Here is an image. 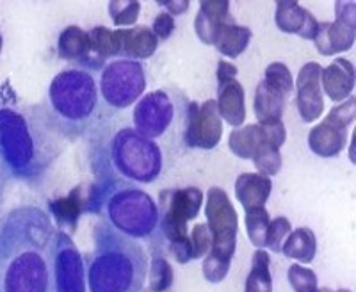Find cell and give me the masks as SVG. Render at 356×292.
<instances>
[{
    "instance_id": "obj_1",
    "label": "cell",
    "mask_w": 356,
    "mask_h": 292,
    "mask_svg": "<svg viewBox=\"0 0 356 292\" xmlns=\"http://www.w3.org/2000/svg\"><path fill=\"white\" fill-rule=\"evenodd\" d=\"M56 228L34 205L13 209L0 223V292H54Z\"/></svg>"
},
{
    "instance_id": "obj_2",
    "label": "cell",
    "mask_w": 356,
    "mask_h": 292,
    "mask_svg": "<svg viewBox=\"0 0 356 292\" xmlns=\"http://www.w3.org/2000/svg\"><path fill=\"white\" fill-rule=\"evenodd\" d=\"M47 106H0V168L6 177L34 182L65 148Z\"/></svg>"
},
{
    "instance_id": "obj_3",
    "label": "cell",
    "mask_w": 356,
    "mask_h": 292,
    "mask_svg": "<svg viewBox=\"0 0 356 292\" xmlns=\"http://www.w3.org/2000/svg\"><path fill=\"white\" fill-rule=\"evenodd\" d=\"M148 255L136 239L123 236L109 221L95 230V252L86 271L89 292H141L148 275Z\"/></svg>"
},
{
    "instance_id": "obj_4",
    "label": "cell",
    "mask_w": 356,
    "mask_h": 292,
    "mask_svg": "<svg viewBox=\"0 0 356 292\" xmlns=\"http://www.w3.org/2000/svg\"><path fill=\"white\" fill-rule=\"evenodd\" d=\"M100 86L95 70L70 66L52 79L49 113L65 139L82 138L102 118Z\"/></svg>"
},
{
    "instance_id": "obj_5",
    "label": "cell",
    "mask_w": 356,
    "mask_h": 292,
    "mask_svg": "<svg viewBox=\"0 0 356 292\" xmlns=\"http://www.w3.org/2000/svg\"><path fill=\"white\" fill-rule=\"evenodd\" d=\"M193 102L177 88H161L143 95L132 114V129L157 143L162 150L186 148Z\"/></svg>"
},
{
    "instance_id": "obj_6",
    "label": "cell",
    "mask_w": 356,
    "mask_h": 292,
    "mask_svg": "<svg viewBox=\"0 0 356 292\" xmlns=\"http://www.w3.org/2000/svg\"><path fill=\"white\" fill-rule=\"evenodd\" d=\"M109 159L114 170L130 182L152 184L164 170L161 146L136 132L132 127L120 129L113 136Z\"/></svg>"
},
{
    "instance_id": "obj_7",
    "label": "cell",
    "mask_w": 356,
    "mask_h": 292,
    "mask_svg": "<svg viewBox=\"0 0 356 292\" xmlns=\"http://www.w3.org/2000/svg\"><path fill=\"white\" fill-rule=\"evenodd\" d=\"M107 221L130 239H148L159 230V207L143 189L125 187L109 196L106 203Z\"/></svg>"
},
{
    "instance_id": "obj_8",
    "label": "cell",
    "mask_w": 356,
    "mask_h": 292,
    "mask_svg": "<svg viewBox=\"0 0 356 292\" xmlns=\"http://www.w3.org/2000/svg\"><path fill=\"white\" fill-rule=\"evenodd\" d=\"M104 106L123 111L141 100L146 90L145 66L132 59H113L104 65L98 79Z\"/></svg>"
},
{
    "instance_id": "obj_9",
    "label": "cell",
    "mask_w": 356,
    "mask_h": 292,
    "mask_svg": "<svg viewBox=\"0 0 356 292\" xmlns=\"http://www.w3.org/2000/svg\"><path fill=\"white\" fill-rule=\"evenodd\" d=\"M207 227L211 232V250L209 255L218 259L230 260L237 248V230H239V216L232 205L227 191L221 187H211L207 193Z\"/></svg>"
},
{
    "instance_id": "obj_10",
    "label": "cell",
    "mask_w": 356,
    "mask_h": 292,
    "mask_svg": "<svg viewBox=\"0 0 356 292\" xmlns=\"http://www.w3.org/2000/svg\"><path fill=\"white\" fill-rule=\"evenodd\" d=\"M203 203V193L196 187L166 189L159 196V228L168 243L186 239L187 223L198 218Z\"/></svg>"
},
{
    "instance_id": "obj_11",
    "label": "cell",
    "mask_w": 356,
    "mask_h": 292,
    "mask_svg": "<svg viewBox=\"0 0 356 292\" xmlns=\"http://www.w3.org/2000/svg\"><path fill=\"white\" fill-rule=\"evenodd\" d=\"M54 292H86V266L79 248L63 230L56 232L52 246Z\"/></svg>"
},
{
    "instance_id": "obj_12",
    "label": "cell",
    "mask_w": 356,
    "mask_h": 292,
    "mask_svg": "<svg viewBox=\"0 0 356 292\" xmlns=\"http://www.w3.org/2000/svg\"><path fill=\"white\" fill-rule=\"evenodd\" d=\"M337 20L333 24H321L316 34V47L323 56L346 52L355 43L356 34V4L335 2Z\"/></svg>"
},
{
    "instance_id": "obj_13",
    "label": "cell",
    "mask_w": 356,
    "mask_h": 292,
    "mask_svg": "<svg viewBox=\"0 0 356 292\" xmlns=\"http://www.w3.org/2000/svg\"><path fill=\"white\" fill-rule=\"evenodd\" d=\"M221 136L222 120L218 113L216 100H207L202 106L193 102L186 134V148L214 150L221 141Z\"/></svg>"
},
{
    "instance_id": "obj_14",
    "label": "cell",
    "mask_w": 356,
    "mask_h": 292,
    "mask_svg": "<svg viewBox=\"0 0 356 292\" xmlns=\"http://www.w3.org/2000/svg\"><path fill=\"white\" fill-rule=\"evenodd\" d=\"M323 66L319 63H307L298 73L296 90H298V113L305 123H314L321 118L324 111V97L321 88Z\"/></svg>"
},
{
    "instance_id": "obj_15",
    "label": "cell",
    "mask_w": 356,
    "mask_h": 292,
    "mask_svg": "<svg viewBox=\"0 0 356 292\" xmlns=\"http://www.w3.org/2000/svg\"><path fill=\"white\" fill-rule=\"evenodd\" d=\"M57 52H59L61 59L75 63V66H86V68H91L95 72H100L104 68V63L98 61L91 52L89 34L84 33L77 25L66 27L63 31L61 36H59V43H57Z\"/></svg>"
},
{
    "instance_id": "obj_16",
    "label": "cell",
    "mask_w": 356,
    "mask_h": 292,
    "mask_svg": "<svg viewBox=\"0 0 356 292\" xmlns=\"http://www.w3.org/2000/svg\"><path fill=\"white\" fill-rule=\"evenodd\" d=\"M275 20L282 33L298 34L305 40H316L319 22L310 11L301 8L298 2H291V0L278 2Z\"/></svg>"
},
{
    "instance_id": "obj_17",
    "label": "cell",
    "mask_w": 356,
    "mask_h": 292,
    "mask_svg": "<svg viewBox=\"0 0 356 292\" xmlns=\"http://www.w3.org/2000/svg\"><path fill=\"white\" fill-rule=\"evenodd\" d=\"M321 88L330 100L344 102L353 97L355 90V66L348 59H335L321 73Z\"/></svg>"
},
{
    "instance_id": "obj_18",
    "label": "cell",
    "mask_w": 356,
    "mask_h": 292,
    "mask_svg": "<svg viewBox=\"0 0 356 292\" xmlns=\"http://www.w3.org/2000/svg\"><path fill=\"white\" fill-rule=\"evenodd\" d=\"M271 191V179L260 173H243L235 180V196L246 212L266 207Z\"/></svg>"
},
{
    "instance_id": "obj_19",
    "label": "cell",
    "mask_w": 356,
    "mask_h": 292,
    "mask_svg": "<svg viewBox=\"0 0 356 292\" xmlns=\"http://www.w3.org/2000/svg\"><path fill=\"white\" fill-rule=\"evenodd\" d=\"M234 22L230 17V2L228 0H203L195 20V31L200 41L212 45L214 34L219 25Z\"/></svg>"
},
{
    "instance_id": "obj_20",
    "label": "cell",
    "mask_w": 356,
    "mask_h": 292,
    "mask_svg": "<svg viewBox=\"0 0 356 292\" xmlns=\"http://www.w3.org/2000/svg\"><path fill=\"white\" fill-rule=\"evenodd\" d=\"M218 113L221 120L232 127H243L246 120V102H244V88L237 79L218 84Z\"/></svg>"
},
{
    "instance_id": "obj_21",
    "label": "cell",
    "mask_w": 356,
    "mask_h": 292,
    "mask_svg": "<svg viewBox=\"0 0 356 292\" xmlns=\"http://www.w3.org/2000/svg\"><path fill=\"white\" fill-rule=\"evenodd\" d=\"M348 141V129L324 120L316 125L308 134V146L319 157H335L344 150Z\"/></svg>"
},
{
    "instance_id": "obj_22",
    "label": "cell",
    "mask_w": 356,
    "mask_h": 292,
    "mask_svg": "<svg viewBox=\"0 0 356 292\" xmlns=\"http://www.w3.org/2000/svg\"><path fill=\"white\" fill-rule=\"evenodd\" d=\"M289 95L282 91L276 86L262 81L255 90V100H253V111L259 120L262 122H282L285 104H287Z\"/></svg>"
},
{
    "instance_id": "obj_23",
    "label": "cell",
    "mask_w": 356,
    "mask_h": 292,
    "mask_svg": "<svg viewBox=\"0 0 356 292\" xmlns=\"http://www.w3.org/2000/svg\"><path fill=\"white\" fill-rule=\"evenodd\" d=\"M122 38V56L123 59H148L155 54L159 47V40L148 27H130L120 31Z\"/></svg>"
},
{
    "instance_id": "obj_24",
    "label": "cell",
    "mask_w": 356,
    "mask_h": 292,
    "mask_svg": "<svg viewBox=\"0 0 356 292\" xmlns=\"http://www.w3.org/2000/svg\"><path fill=\"white\" fill-rule=\"evenodd\" d=\"M250 40V29L244 27V25H237L235 22H228V24L219 25L214 34V40H212V45L228 59H235L248 49Z\"/></svg>"
},
{
    "instance_id": "obj_25",
    "label": "cell",
    "mask_w": 356,
    "mask_h": 292,
    "mask_svg": "<svg viewBox=\"0 0 356 292\" xmlns=\"http://www.w3.org/2000/svg\"><path fill=\"white\" fill-rule=\"evenodd\" d=\"M282 253L287 259L298 260L300 264H310L312 260L316 259L317 253L316 234L307 227L296 228L285 239L284 246H282Z\"/></svg>"
},
{
    "instance_id": "obj_26",
    "label": "cell",
    "mask_w": 356,
    "mask_h": 292,
    "mask_svg": "<svg viewBox=\"0 0 356 292\" xmlns=\"http://www.w3.org/2000/svg\"><path fill=\"white\" fill-rule=\"evenodd\" d=\"M50 212L59 227L68 232L75 230L79 218L84 212V195L81 193V187L73 189L65 198H57L56 202L50 203Z\"/></svg>"
},
{
    "instance_id": "obj_27",
    "label": "cell",
    "mask_w": 356,
    "mask_h": 292,
    "mask_svg": "<svg viewBox=\"0 0 356 292\" xmlns=\"http://www.w3.org/2000/svg\"><path fill=\"white\" fill-rule=\"evenodd\" d=\"M262 145H267V143L264 141L259 123L239 127L228 138V146H230L232 154L241 159H246V161H251Z\"/></svg>"
},
{
    "instance_id": "obj_28",
    "label": "cell",
    "mask_w": 356,
    "mask_h": 292,
    "mask_svg": "<svg viewBox=\"0 0 356 292\" xmlns=\"http://www.w3.org/2000/svg\"><path fill=\"white\" fill-rule=\"evenodd\" d=\"M269 253L266 250H257L251 257V271L246 278L244 292H273V278L269 269Z\"/></svg>"
},
{
    "instance_id": "obj_29",
    "label": "cell",
    "mask_w": 356,
    "mask_h": 292,
    "mask_svg": "<svg viewBox=\"0 0 356 292\" xmlns=\"http://www.w3.org/2000/svg\"><path fill=\"white\" fill-rule=\"evenodd\" d=\"M88 34L89 41H91V52L104 65H106V59L118 56V54L122 52L120 31H111L107 27H95Z\"/></svg>"
},
{
    "instance_id": "obj_30",
    "label": "cell",
    "mask_w": 356,
    "mask_h": 292,
    "mask_svg": "<svg viewBox=\"0 0 356 292\" xmlns=\"http://www.w3.org/2000/svg\"><path fill=\"white\" fill-rule=\"evenodd\" d=\"M269 223H271V218L267 214L266 207L246 212L248 237H250L251 244H253L257 250H266V237Z\"/></svg>"
},
{
    "instance_id": "obj_31",
    "label": "cell",
    "mask_w": 356,
    "mask_h": 292,
    "mask_svg": "<svg viewBox=\"0 0 356 292\" xmlns=\"http://www.w3.org/2000/svg\"><path fill=\"white\" fill-rule=\"evenodd\" d=\"M146 280H148L152 292H166L173 285V268L166 259L155 257L148 264Z\"/></svg>"
},
{
    "instance_id": "obj_32",
    "label": "cell",
    "mask_w": 356,
    "mask_h": 292,
    "mask_svg": "<svg viewBox=\"0 0 356 292\" xmlns=\"http://www.w3.org/2000/svg\"><path fill=\"white\" fill-rule=\"evenodd\" d=\"M251 161L257 166V171L264 177H269V179L282 170V154H280L278 148L271 145L260 146Z\"/></svg>"
},
{
    "instance_id": "obj_33",
    "label": "cell",
    "mask_w": 356,
    "mask_h": 292,
    "mask_svg": "<svg viewBox=\"0 0 356 292\" xmlns=\"http://www.w3.org/2000/svg\"><path fill=\"white\" fill-rule=\"evenodd\" d=\"M139 11H141V4L136 0H116V2H109V15L116 25H127L132 27L139 18Z\"/></svg>"
},
{
    "instance_id": "obj_34",
    "label": "cell",
    "mask_w": 356,
    "mask_h": 292,
    "mask_svg": "<svg viewBox=\"0 0 356 292\" xmlns=\"http://www.w3.org/2000/svg\"><path fill=\"white\" fill-rule=\"evenodd\" d=\"M292 232L291 221L287 218H275L271 219L269 228H267V237H266V248L271 250V252L278 253L282 252V246H284L285 239L289 237V234Z\"/></svg>"
},
{
    "instance_id": "obj_35",
    "label": "cell",
    "mask_w": 356,
    "mask_h": 292,
    "mask_svg": "<svg viewBox=\"0 0 356 292\" xmlns=\"http://www.w3.org/2000/svg\"><path fill=\"white\" fill-rule=\"evenodd\" d=\"M289 284L296 292H314L317 287V275L301 264H292L287 273Z\"/></svg>"
},
{
    "instance_id": "obj_36",
    "label": "cell",
    "mask_w": 356,
    "mask_h": 292,
    "mask_svg": "<svg viewBox=\"0 0 356 292\" xmlns=\"http://www.w3.org/2000/svg\"><path fill=\"white\" fill-rule=\"evenodd\" d=\"M264 81L276 86V88H280V90L285 91L287 95H291L292 90H294V81H292L291 70L284 63H271V65L267 66Z\"/></svg>"
},
{
    "instance_id": "obj_37",
    "label": "cell",
    "mask_w": 356,
    "mask_h": 292,
    "mask_svg": "<svg viewBox=\"0 0 356 292\" xmlns=\"http://www.w3.org/2000/svg\"><path fill=\"white\" fill-rule=\"evenodd\" d=\"M230 260H222L218 259L214 255H209L207 253L205 260H203V276H205L207 282L211 284H219L227 278L228 271H230Z\"/></svg>"
},
{
    "instance_id": "obj_38",
    "label": "cell",
    "mask_w": 356,
    "mask_h": 292,
    "mask_svg": "<svg viewBox=\"0 0 356 292\" xmlns=\"http://www.w3.org/2000/svg\"><path fill=\"white\" fill-rule=\"evenodd\" d=\"M355 116H356V100L355 97H349L348 100L340 102L339 106L333 107L330 111V114L326 116V120L339 127H344L348 129L353 122H355Z\"/></svg>"
},
{
    "instance_id": "obj_39",
    "label": "cell",
    "mask_w": 356,
    "mask_h": 292,
    "mask_svg": "<svg viewBox=\"0 0 356 292\" xmlns=\"http://www.w3.org/2000/svg\"><path fill=\"white\" fill-rule=\"evenodd\" d=\"M191 241V248H193V259H202L209 253L211 250V232H209V227L207 223H198L195 225L193 232H191L189 236Z\"/></svg>"
},
{
    "instance_id": "obj_40",
    "label": "cell",
    "mask_w": 356,
    "mask_h": 292,
    "mask_svg": "<svg viewBox=\"0 0 356 292\" xmlns=\"http://www.w3.org/2000/svg\"><path fill=\"white\" fill-rule=\"evenodd\" d=\"M260 130H262V138L267 145L278 148L285 143L287 138V130H285L284 123L282 122H262L259 123Z\"/></svg>"
},
{
    "instance_id": "obj_41",
    "label": "cell",
    "mask_w": 356,
    "mask_h": 292,
    "mask_svg": "<svg viewBox=\"0 0 356 292\" xmlns=\"http://www.w3.org/2000/svg\"><path fill=\"white\" fill-rule=\"evenodd\" d=\"M173 31L175 20L170 13H161V15H157V18L154 20V27H152V33L155 34V38L164 41L173 34Z\"/></svg>"
},
{
    "instance_id": "obj_42",
    "label": "cell",
    "mask_w": 356,
    "mask_h": 292,
    "mask_svg": "<svg viewBox=\"0 0 356 292\" xmlns=\"http://www.w3.org/2000/svg\"><path fill=\"white\" fill-rule=\"evenodd\" d=\"M216 77H218V84L228 82V81H232V79H237V68H235L232 63L219 61L218 72H216Z\"/></svg>"
},
{
    "instance_id": "obj_43",
    "label": "cell",
    "mask_w": 356,
    "mask_h": 292,
    "mask_svg": "<svg viewBox=\"0 0 356 292\" xmlns=\"http://www.w3.org/2000/svg\"><path fill=\"white\" fill-rule=\"evenodd\" d=\"M159 6H166V9L170 11V15H184V13L189 9V2L187 0H159Z\"/></svg>"
},
{
    "instance_id": "obj_44",
    "label": "cell",
    "mask_w": 356,
    "mask_h": 292,
    "mask_svg": "<svg viewBox=\"0 0 356 292\" xmlns=\"http://www.w3.org/2000/svg\"><path fill=\"white\" fill-rule=\"evenodd\" d=\"M4 186H6V173L0 168V203H2V198H4Z\"/></svg>"
},
{
    "instance_id": "obj_45",
    "label": "cell",
    "mask_w": 356,
    "mask_h": 292,
    "mask_svg": "<svg viewBox=\"0 0 356 292\" xmlns=\"http://www.w3.org/2000/svg\"><path fill=\"white\" fill-rule=\"evenodd\" d=\"M314 292H330V291H328V289H316Z\"/></svg>"
},
{
    "instance_id": "obj_46",
    "label": "cell",
    "mask_w": 356,
    "mask_h": 292,
    "mask_svg": "<svg viewBox=\"0 0 356 292\" xmlns=\"http://www.w3.org/2000/svg\"><path fill=\"white\" fill-rule=\"evenodd\" d=\"M337 292H351V291H349V289H340V291H337Z\"/></svg>"
},
{
    "instance_id": "obj_47",
    "label": "cell",
    "mask_w": 356,
    "mask_h": 292,
    "mask_svg": "<svg viewBox=\"0 0 356 292\" xmlns=\"http://www.w3.org/2000/svg\"><path fill=\"white\" fill-rule=\"evenodd\" d=\"M0 52H2V34H0Z\"/></svg>"
}]
</instances>
